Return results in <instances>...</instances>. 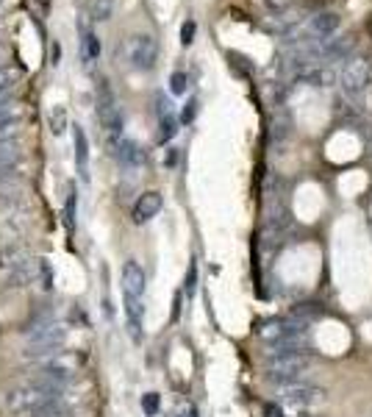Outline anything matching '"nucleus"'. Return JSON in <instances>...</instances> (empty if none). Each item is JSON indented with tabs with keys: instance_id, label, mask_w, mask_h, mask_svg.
<instances>
[{
	"instance_id": "obj_33",
	"label": "nucleus",
	"mask_w": 372,
	"mask_h": 417,
	"mask_svg": "<svg viewBox=\"0 0 372 417\" xmlns=\"http://www.w3.org/2000/svg\"><path fill=\"white\" fill-rule=\"evenodd\" d=\"M178 417H197V409H194L192 404H184V406L178 409Z\"/></svg>"
},
{
	"instance_id": "obj_15",
	"label": "nucleus",
	"mask_w": 372,
	"mask_h": 417,
	"mask_svg": "<svg viewBox=\"0 0 372 417\" xmlns=\"http://www.w3.org/2000/svg\"><path fill=\"white\" fill-rule=\"evenodd\" d=\"M125 318H128V331L134 339H142V320H144V306L142 298L125 295Z\"/></svg>"
},
{
	"instance_id": "obj_1",
	"label": "nucleus",
	"mask_w": 372,
	"mask_h": 417,
	"mask_svg": "<svg viewBox=\"0 0 372 417\" xmlns=\"http://www.w3.org/2000/svg\"><path fill=\"white\" fill-rule=\"evenodd\" d=\"M259 337L273 351H306V342H309L306 320H297V318L267 320V323H261V328H259Z\"/></svg>"
},
{
	"instance_id": "obj_23",
	"label": "nucleus",
	"mask_w": 372,
	"mask_h": 417,
	"mask_svg": "<svg viewBox=\"0 0 372 417\" xmlns=\"http://www.w3.org/2000/svg\"><path fill=\"white\" fill-rule=\"evenodd\" d=\"M175 131H178V120H175L173 114H164V117H161V126H159V142H161V145L170 142V139L175 137Z\"/></svg>"
},
{
	"instance_id": "obj_18",
	"label": "nucleus",
	"mask_w": 372,
	"mask_h": 417,
	"mask_svg": "<svg viewBox=\"0 0 372 417\" xmlns=\"http://www.w3.org/2000/svg\"><path fill=\"white\" fill-rule=\"evenodd\" d=\"M100 56V40L94 37L92 31H84V40H81V59L87 67H92Z\"/></svg>"
},
{
	"instance_id": "obj_14",
	"label": "nucleus",
	"mask_w": 372,
	"mask_h": 417,
	"mask_svg": "<svg viewBox=\"0 0 372 417\" xmlns=\"http://www.w3.org/2000/svg\"><path fill=\"white\" fill-rule=\"evenodd\" d=\"M20 78H23V70H20V67H14V64H0V103L14 97L17 87H20Z\"/></svg>"
},
{
	"instance_id": "obj_29",
	"label": "nucleus",
	"mask_w": 372,
	"mask_h": 417,
	"mask_svg": "<svg viewBox=\"0 0 372 417\" xmlns=\"http://www.w3.org/2000/svg\"><path fill=\"white\" fill-rule=\"evenodd\" d=\"M194 114H197V100H189L184 106V111H181V123H192Z\"/></svg>"
},
{
	"instance_id": "obj_24",
	"label": "nucleus",
	"mask_w": 372,
	"mask_h": 417,
	"mask_svg": "<svg viewBox=\"0 0 372 417\" xmlns=\"http://www.w3.org/2000/svg\"><path fill=\"white\" fill-rule=\"evenodd\" d=\"M159 406H161L159 392H144V395H142V412H144L147 417L159 415Z\"/></svg>"
},
{
	"instance_id": "obj_27",
	"label": "nucleus",
	"mask_w": 372,
	"mask_h": 417,
	"mask_svg": "<svg viewBox=\"0 0 372 417\" xmlns=\"http://www.w3.org/2000/svg\"><path fill=\"white\" fill-rule=\"evenodd\" d=\"M186 90H189V75L186 73H173L170 75V92L186 95Z\"/></svg>"
},
{
	"instance_id": "obj_5",
	"label": "nucleus",
	"mask_w": 372,
	"mask_h": 417,
	"mask_svg": "<svg viewBox=\"0 0 372 417\" xmlns=\"http://www.w3.org/2000/svg\"><path fill=\"white\" fill-rule=\"evenodd\" d=\"M125 56L137 70H153V64L159 59V45L150 34H134L125 42Z\"/></svg>"
},
{
	"instance_id": "obj_34",
	"label": "nucleus",
	"mask_w": 372,
	"mask_h": 417,
	"mask_svg": "<svg viewBox=\"0 0 372 417\" xmlns=\"http://www.w3.org/2000/svg\"><path fill=\"white\" fill-rule=\"evenodd\" d=\"M289 3H292V0H270V6H273V8H286V6H289Z\"/></svg>"
},
{
	"instance_id": "obj_36",
	"label": "nucleus",
	"mask_w": 372,
	"mask_h": 417,
	"mask_svg": "<svg viewBox=\"0 0 372 417\" xmlns=\"http://www.w3.org/2000/svg\"><path fill=\"white\" fill-rule=\"evenodd\" d=\"M3 50H6V47H3V42H0V59H3Z\"/></svg>"
},
{
	"instance_id": "obj_11",
	"label": "nucleus",
	"mask_w": 372,
	"mask_h": 417,
	"mask_svg": "<svg viewBox=\"0 0 372 417\" xmlns=\"http://www.w3.org/2000/svg\"><path fill=\"white\" fill-rule=\"evenodd\" d=\"M159 212H161V195L159 192H144L134 203V223H147Z\"/></svg>"
},
{
	"instance_id": "obj_20",
	"label": "nucleus",
	"mask_w": 372,
	"mask_h": 417,
	"mask_svg": "<svg viewBox=\"0 0 372 417\" xmlns=\"http://www.w3.org/2000/svg\"><path fill=\"white\" fill-rule=\"evenodd\" d=\"M23 162H6L0 164V186H11L23 179Z\"/></svg>"
},
{
	"instance_id": "obj_19",
	"label": "nucleus",
	"mask_w": 372,
	"mask_h": 417,
	"mask_svg": "<svg viewBox=\"0 0 372 417\" xmlns=\"http://www.w3.org/2000/svg\"><path fill=\"white\" fill-rule=\"evenodd\" d=\"M23 117H25V109H23V103L17 97L0 103V126L3 123H14V120H23Z\"/></svg>"
},
{
	"instance_id": "obj_13",
	"label": "nucleus",
	"mask_w": 372,
	"mask_h": 417,
	"mask_svg": "<svg viewBox=\"0 0 372 417\" xmlns=\"http://www.w3.org/2000/svg\"><path fill=\"white\" fill-rule=\"evenodd\" d=\"M336 28H339V14H333V11H320L309 20V34L317 37V40L330 37Z\"/></svg>"
},
{
	"instance_id": "obj_8",
	"label": "nucleus",
	"mask_w": 372,
	"mask_h": 417,
	"mask_svg": "<svg viewBox=\"0 0 372 417\" xmlns=\"http://www.w3.org/2000/svg\"><path fill=\"white\" fill-rule=\"evenodd\" d=\"M11 212H28V195L17 184L0 186V214H11Z\"/></svg>"
},
{
	"instance_id": "obj_35",
	"label": "nucleus",
	"mask_w": 372,
	"mask_h": 417,
	"mask_svg": "<svg viewBox=\"0 0 372 417\" xmlns=\"http://www.w3.org/2000/svg\"><path fill=\"white\" fill-rule=\"evenodd\" d=\"M6 6H8V0H0V11H3V8H6Z\"/></svg>"
},
{
	"instance_id": "obj_32",
	"label": "nucleus",
	"mask_w": 372,
	"mask_h": 417,
	"mask_svg": "<svg viewBox=\"0 0 372 417\" xmlns=\"http://www.w3.org/2000/svg\"><path fill=\"white\" fill-rule=\"evenodd\" d=\"M194 281H197V267L192 265V267H189V278H186V295L194 292Z\"/></svg>"
},
{
	"instance_id": "obj_22",
	"label": "nucleus",
	"mask_w": 372,
	"mask_h": 417,
	"mask_svg": "<svg viewBox=\"0 0 372 417\" xmlns=\"http://www.w3.org/2000/svg\"><path fill=\"white\" fill-rule=\"evenodd\" d=\"M6 162H23V142L20 139L0 142V164H6Z\"/></svg>"
},
{
	"instance_id": "obj_28",
	"label": "nucleus",
	"mask_w": 372,
	"mask_h": 417,
	"mask_svg": "<svg viewBox=\"0 0 372 417\" xmlns=\"http://www.w3.org/2000/svg\"><path fill=\"white\" fill-rule=\"evenodd\" d=\"M194 31H197V25H194V20H186L184 25H181V45L189 47L194 42Z\"/></svg>"
},
{
	"instance_id": "obj_31",
	"label": "nucleus",
	"mask_w": 372,
	"mask_h": 417,
	"mask_svg": "<svg viewBox=\"0 0 372 417\" xmlns=\"http://www.w3.org/2000/svg\"><path fill=\"white\" fill-rule=\"evenodd\" d=\"M264 417H283V406L280 404H264Z\"/></svg>"
},
{
	"instance_id": "obj_9",
	"label": "nucleus",
	"mask_w": 372,
	"mask_h": 417,
	"mask_svg": "<svg viewBox=\"0 0 372 417\" xmlns=\"http://www.w3.org/2000/svg\"><path fill=\"white\" fill-rule=\"evenodd\" d=\"M37 276H39V259H28V262H23L14 273H8L6 276V286L8 289H23V286H31V284H37Z\"/></svg>"
},
{
	"instance_id": "obj_30",
	"label": "nucleus",
	"mask_w": 372,
	"mask_h": 417,
	"mask_svg": "<svg viewBox=\"0 0 372 417\" xmlns=\"http://www.w3.org/2000/svg\"><path fill=\"white\" fill-rule=\"evenodd\" d=\"M53 131H56V134L64 131V109H56V111H53Z\"/></svg>"
},
{
	"instance_id": "obj_7",
	"label": "nucleus",
	"mask_w": 372,
	"mask_h": 417,
	"mask_svg": "<svg viewBox=\"0 0 372 417\" xmlns=\"http://www.w3.org/2000/svg\"><path fill=\"white\" fill-rule=\"evenodd\" d=\"M28 259H31V250H28L25 242H6V245H0V276L6 278L8 273H14Z\"/></svg>"
},
{
	"instance_id": "obj_2",
	"label": "nucleus",
	"mask_w": 372,
	"mask_h": 417,
	"mask_svg": "<svg viewBox=\"0 0 372 417\" xmlns=\"http://www.w3.org/2000/svg\"><path fill=\"white\" fill-rule=\"evenodd\" d=\"M311 365H314V356L309 351H270L264 373L275 384H289V381H300Z\"/></svg>"
},
{
	"instance_id": "obj_3",
	"label": "nucleus",
	"mask_w": 372,
	"mask_h": 417,
	"mask_svg": "<svg viewBox=\"0 0 372 417\" xmlns=\"http://www.w3.org/2000/svg\"><path fill=\"white\" fill-rule=\"evenodd\" d=\"M278 401L286 406H294V409H306V406H314L326 398V389L323 387H311L306 381H289V384H278Z\"/></svg>"
},
{
	"instance_id": "obj_6",
	"label": "nucleus",
	"mask_w": 372,
	"mask_h": 417,
	"mask_svg": "<svg viewBox=\"0 0 372 417\" xmlns=\"http://www.w3.org/2000/svg\"><path fill=\"white\" fill-rule=\"evenodd\" d=\"M31 229V217L28 212H11V214H0V245L6 242H23L25 234Z\"/></svg>"
},
{
	"instance_id": "obj_25",
	"label": "nucleus",
	"mask_w": 372,
	"mask_h": 417,
	"mask_svg": "<svg viewBox=\"0 0 372 417\" xmlns=\"http://www.w3.org/2000/svg\"><path fill=\"white\" fill-rule=\"evenodd\" d=\"M37 284L50 292V286H53V267H50V262L47 259H39V276H37Z\"/></svg>"
},
{
	"instance_id": "obj_12",
	"label": "nucleus",
	"mask_w": 372,
	"mask_h": 417,
	"mask_svg": "<svg viewBox=\"0 0 372 417\" xmlns=\"http://www.w3.org/2000/svg\"><path fill=\"white\" fill-rule=\"evenodd\" d=\"M123 292L131 298H142V292H144V270L137 262H125V267H123Z\"/></svg>"
},
{
	"instance_id": "obj_10",
	"label": "nucleus",
	"mask_w": 372,
	"mask_h": 417,
	"mask_svg": "<svg viewBox=\"0 0 372 417\" xmlns=\"http://www.w3.org/2000/svg\"><path fill=\"white\" fill-rule=\"evenodd\" d=\"M114 156H117V162L123 167H142L144 164V150H142L134 139H120L114 145Z\"/></svg>"
},
{
	"instance_id": "obj_17",
	"label": "nucleus",
	"mask_w": 372,
	"mask_h": 417,
	"mask_svg": "<svg viewBox=\"0 0 372 417\" xmlns=\"http://www.w3.org/2000/svg\"><path fill=\"white\" fill-rule=\"evenodd\" d=\"M84 8H87V17L89 20L106 23L114 14V0H84Z\"/></svg>"
},
{
	"instance_id": "obj_26",
	"label": "nucleus",
	"mask_w": 372,
	"mask_h": 417,
	"mask_svg": "<svg viewBox=\"0 0 372 417\" xmlns=\"http://www.w3.org/2000/svg\"><path fill=\"white\" fill-rule=\"evenodd\" d=\"M23 134V120H14V123H3L0 126V142H8V139H20Z\"/></svg>"
},
{
	"instance_id": "obj_21",
	"label": "nucleus",
	"mask_w": 372,
	"mask_h": 417,
	"mask_svg": "<svg viewBox=\"0 0 372 417\" xmlns=\"http://www.w3.org/2000/svg\"><path fill=\"white\" fill-rule=\"evenodd\" d=\"M75 203H78V198H75V186L67 184V200H64V212H61V220H64L67 231L75 229Z\"/></svg>"
},
{
	"instance_id": "obj_4",
	"label": "nucleus",
	"mask_w": 372,
	"mask_h": 417,
	"mask_svg": "<svg viewBox=\"0 0 372 417\" xmlns=\"http://www.w3.org/2000/svg\"><path fill=\"white\" fill-rule=\"evenodd\" d=\"M372 81V64L367 56H350L342 67V87L347 95H361Z\"/></svg>"
},
{
	"instance_id": "obj_16",
	"label": "nucleus",
	"mask_w": 372,
	"mask_h": 417,
	"mask_svg": "<svg viewBox=\"0 0 372 417\" xmlns=\"http://www.w3.org/2000/svg\"><path fill=\"white\" fill-rule=\"evenodd\" d=\"M73 139H75V162H78V173L84 181H89V173H87V156H89V147H87V137H84V128H73Z\"/></svg>"
}]
</instances>
